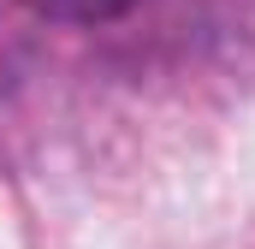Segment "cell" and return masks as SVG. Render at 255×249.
I'll return each instance as SVG.
<instances>
[{"mask_svg":"<svg viewBox=\"0 0 255 249\" xmlns=\"http://www.w3.org/2000/svg\"><path fill=\"white\" fill-rule=\"evenodd\" d=\"M30 12H42V18H60V24H107V18H119L130 0H24Z\"/></svg>","mask_w":255,"mask_h":249,"instance_id":"obj_1","label":"cell"}]
</instances>
